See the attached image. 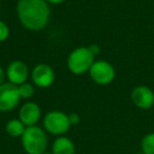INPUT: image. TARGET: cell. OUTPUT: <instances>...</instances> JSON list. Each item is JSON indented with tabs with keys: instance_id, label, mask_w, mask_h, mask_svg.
<instances>
[{
	"instance_id": "obj_4",
	"label": "cell",
	"mask_w": 154,
	"mask_h": 154,
	"mask_svg": "<svg viewBox=\"0 0 154 154\" xmlns=\"http://www.w3.org/2000/svg\"><path fill=\"white\" fill-rule=\"evenodd\" d=\"M43 126L45 130L53 135H61L68 132L71 127L69 115L60 111H52L45 116Z\"/></svg>"
},
{
	"instance_id": "obj_12",
	"label": "cell",
	"mask_w": 154,
	"mask_h": 154,
	"mask_svg": "<svg viewBox=\"0 0 154 154\" xmlns=\"http://www.w3.org/2000/svg\"><path fill=\"white\" fill-rule=\"evenodd\" d=\"M26 128L20 119H11L5 125V131L12 137H21Z\"/></svg>"
},
{
	"instance_id": "obj_17",
	"label": "cell",
	"mask_w": 154,
	"mask_h": 154,
	"mask_svg": "<svg viewBox=\"0 0 154 154\" xmlns=\"http://www.w3.org/2000/svg\"><path fill=\"white\" fill-rule=\"evenodd\" d=\"M89 50L91 51V53L93 54V56H96V55H98L99 54V52H100V49H99V47L97 45H91L90 47H89Z\"/></svg>"
},
{
	"instance_id": "obj_3",
	"label": "cell",
	"mask_w": 154,
	"mask_h": 154,
	"mask_svg": "<svg viewBox=\"0 0 154 154\" xmlns=\"http://www.w3.org/2000/svg\"><path fill=\"white\" fill-rule=\"evenodd\" d=\"M94 63V56L89 48H77L70 54L68 58L69 70L73 74L79 75L90 70Z\"/></svg>"
},
{
	"instance_id": "obj_10",
	"label": "cell",
	"mask_w": 154,
	"mask_h": 154,
	"mask_svg": "<svg viewBox=\"0 0 154 154\" xmlns=\"http://www.w3.org/2000/svg\"><path fill=\"white\" fill-rule=\"evenodd\" d=\"M7 75L10 82L16 85V86H19V85L26 82L29 75V71L23 62L13 61L8 66Z\"/></svg>"
},
{
	"instance_id": "obj_18",
	"label": "cell",
	"mask_w": 154,
	"mask_h": 154,
	"mask_svg": "<svg viewBox=\"0 0 154 154\" xmlns=\"http://www.w3.org/2000/svg\"><path fill=\"white\" fill-rule=\"evenodd\" d=\"M5 74L3 72L2 68L0 66V86H2L5 84Z\"/></svg>"
},
{
	"instance_id": "obj_11",
	"label": "cell",
	"mask_w": 154,
	"mask_h": 154,
	"mask_svg": "<svg viewBox=\"0 0 154 154\" xmlns=\"http://www.w3.org/2000/svg\"><path fill=\"white\" fill-rule=\"evenodd\" d=\"M52 153L53 154H75L76 148L70 138L60 136L55 139L52 146Z\"/></svg>"
},
{
	"instance_id": "obj_7",
	"label": "cell",
	"mask_w": 154,
	"mask_h": 154,
	"mask_svg": "<svg viewBox=\"0 0 154 154\" xmlns=\"http://www.w3.org/2000/svg\"><path fill=\"white\" fill-rule=\"evenodd\" d=\"M33 82L40 88H48L53 84L55 79L54 71L49 64L39 63L32 71Z\"/></svg>"
},
{
	"instance_id": "obj_6",
	"label": "cell",
	"mask_w": 154,
	"mask_h": 154,
	"mask_svg": "<svg viewBox=\"0 0 154 154\" xmlns=\"http://www.w3.org/2000/svg\"><path fill=\"white\" fill-rule=\"evenodd\" d=\"M91 78L98 85H109L115 77V70L113 66L105 60L94 62L90 69Z\"/></svg>"
},
{
	"instance_id": "obj_14",
	"label": "cell",
	"mask_w": 154,
	"mask_h": 154,
	"mask_svg": "<svg viewBox=\"0 0 154 154\" xmlns=\"http://www.w3.org/2000/svg\"><path fill=\"white\" fill-rule=\"evenodd\" d=\"M18 89H19L20 97L22 98H30L34 94V88L31 84H26V82L21 84L18 86Z\"/></svg>"
},
{
	"instance_id": "obj_13",
	"label": "cell",
	"mask_w": 154,
	"mask_h": 154,
	"mask_svg": "<svg viewBox=\"0 0 154 154\" xmlns=\"http://www.w3.org/2000/svg\"><path fill=\"white\" fill-rule=\"evenodd\" d=\"M141 150L143 154H154V133H149L141 140Z\"/></svg>"
},
{
	"instance_id": "obj_1",
	"label": "cell",
	"mask_w": 154,
	"mask_h": 154,
	"mask_svg": "<svg viewBox=\"0 0 154 154\" xmlns=\"http://www.w3.org/2000/svg\"><path fill=\"white\" fill-rule=\"evenodd\" d=\"M17 14L24 28L39 31L45 28L49 21L50 8L47 0H19Z\"/></svg>"
},
{
	"instance_id": "obj_16",
	"label": "cell",
	"mask_w": 154,
	"mask_h": 154,
	"mask_svg": "<svg viewBox=\"0 0 154 154\" xmlns=\"http://www.w3.org/2000/svg\"><path fill=\"white\" fill-rule=\"evenodd\" d=\"M69 122H70L71 126L72 125H77L80 122V116L77 113H72L69 115Z\"/></svg>"
},
{
	"instance_id": "obj_15",
	"label": "cell",
	"mask_w": 154,
	"mask_h": 154,
	"mask_svg": "<svg viewBox=\"0 0 154 154\" xmlns=\"http://www.w3.org/2000/svg\"><path fill=\"white\" fill-rule=\"evenodd\" d=\"M10 30L3 21H0V41H5L9 37Z\"/></svg>"
},
{
	"instance_id": "obj_20",
	"label": "cell",
	"mask_w": 154,
	"mask_h": 154,
	"mask_svg": "<svg viewBox=\"0 0 154 154\" xmlns=\"http://www.w3.org/2000/svg\"><path fill=\"white\" fill-rule=\"evenodd\" d=\"M42 154H53V153H49V152H45V153H42Z\"/></svg>"
},
{
	"instance_id": "obj_5",
	"label": "cell",
	"mask_w": 154,
	"mask_h": 154,
	"mask_svg": "<svg viewBox=\"0 0 154 154\" xmlns=\"http://www.w3.org/2000/svg\"><path fill=\"white\" fill-rule=\"evenodd\" d=\"M21 98L18 86L12 82H5L0 86V111L8 112L13 110Z\"/></svg>"
},
{
	"instance_id": "obj_8",
	"label": "cell",
	"mask_w": 154,
	"mask_h": 154,
	"mask_svg": "<svg viewBox=\"0 0 154 154\" xmlns=\"http://www.w3.org/2000/svg\"><path fill=\"white\" fill-rule=\"evenodd\" d=\"M132 101L137 108L148 110L154 105V93L146 86H138L132 91Z\"/></svg>"
},
{
	"instance_id": "obj_9",
	"label": "cell",
	"mask_w": 154,
	"mask_h": 154,
	"mask_svg": "<svg viewBox=\"0 0 154 154\" xmlns=\"http://www.w3.org/2000/svg\"><path fill=\"white\" fill-rule=\"evenodd\" d=\"M40 108L35 103H24L19 111V119L26 127L36 126L40 118Z\"/></svg>"
},
{
	"instance_id": "obj_2",
	"label": "cell",
	"mask_w": 154,
	"mask_h": 154,
	"mask_svg": "<svg viewBox=\"0 0 154 154\" xmlns=\"http://www.w3.org/2000/svg\"><path fill=\"white\" fill-rule=\"evenodd\" d=\"M21 143L28 154H42L48 147V136L39 127H26L21 136Z\"/></svg>"
},
{
	"instance_id": "obj_19",
	"label": "cell",
	"mask_w": 154,
	"mask_h": 154,
	"mask_svg": "<svg viewBox=\"0 0 154 154\" xmlns=\"http://www.w3.org/2000/svg\"><path fill=\"white\" fill-rule=\"evenodd\" d=\"M48 2H50V3H53V5H57V3H61V2H63L64 0H47Z\"/></svg>"
},
{
	"instance_id": "obj_21",
	"label": "cell",
	"mask_w": 154,
	"mask_h": 154,
	"mask_svg": "<svg viewBox=\"0 0 154 154\" xmlns=\"http://www.w3.org/2000/svg\"><path fill=\"white\" fill-rule=\"evenodd\" d=\"M0 1H1V0H0Z\"/></svg>"
}]
</instances>
